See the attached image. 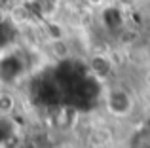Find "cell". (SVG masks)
Wrapping results in <instances>:
<instances>
[{"mask_svg": "<svg viewBox=\"0 0 150 148\" xmlns=\"http://www.w3.org/2000/svg\"><path fill=\"white\" fill-rule=\"evenodd\" d=\"M88 68H89V72H91L95 78H99V80H106V78L112 74L114 67H112V61H110L108 55H105V53H95V55L89 57Z\"/></svg>", "mask_w": 150, "mask_h": 148, "instance_id": "cell-2", "label": "cell"}, {"mask_svg": "<svg viewBox=\"0 0 150 148\" xmlns=\"http://www.w3.org/2000/svg\"><path fill=\"white\" fill-rule=\"evenodd\" d=\"M105 106L114 118H127L135 108V101L124 87H108L105 93Z\"/></svg>", "mask_w": 150, "mask_h": 148, "instance_id": "cell-1", "label": "cell"}, {"mask_svg": "<svg viewBox=\"0 0 150 148\" xmlns=\"http://www.w3.org/2000/svg\"><path fill=\"white\" fill-rule=\"evenodd\" d=\"M63 148H74V146H63Z\"/></svg>", "mask_w": 150, "mask_h": 148, "instance_id": "cell-5", "label": "cell"}, {"mask_svg": "<svg viewBox=\"0 0 150 148\" xmlns=\"http://www.w3.org/2000/svg\"><path fill=\"white\" fill-rule=\"evenodd\" d=\"M50 51H51V55H53L55 59H69L70 53H72V49H70L69 44H67V40L63 38V40L50 42Z\"/></svg>", "mask_w": 150, "mask_h": 148, "instance_id": "cell-4", "label": "cell"}, {"mask_svg": "<svg viewBox=\"0 0 150 148\" xmlns=\"http://www.w3.org/2000/svg\"><path fill=\"white\" fill-rule=\"evenodd\" d=\"M17 108V99L13 93H10L8 89H4L0 93V116L2 118H10Z\"/></svg>", "mask_w": 150, "mask_h": 148, "instance_id": "cell-3", "label": "cell"}]
</instances>
